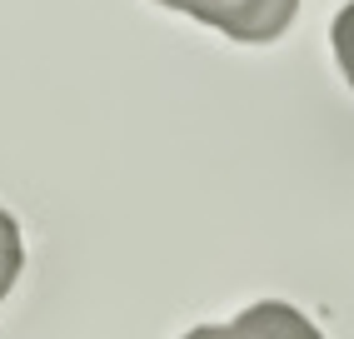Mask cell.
<instances>
[{
    "instance_id": "1",
    "label": "cell",
    "mask_w": 354,
    "mask_h": 339,
    "mask_svg": "<svg viewBox=\"0 0 354 339\" xmlns=\"http://www.w3.org/2000/svg\"><path fill=\"white\" fill-rule=\"evenodd\" d=\"M180 15H195L200 26L220 30L240 45H265L290 30L299 0H160Z\"/></svg>"
},
{
    "instance_id": "3",
    "label": "cell",
    "mask_w": 354,
    "mask_h": 339,
    "mask_svg": "<svg viewBox=\"0 0 354 339\" xmlns=\"http://www.w3.org/2000/svg\"><path fill=\"white\" fill-rule=\"evenodd\" d=\"M26 270V239H20V225L10 210H0V304H6L10 284Z\"/></svg>"
},
{
    "instance_id": "4",
    "label": "cell",
    "mask_w": 354,
    "mask_h": 339,
    "mask_svg": "<svg viewBox=\"0 0 354 339\" xmlns=\"http://www.w3.org/2000/svg\"><path fill=\"white\" fill-rule=\"evenodd\" d=\"M329 40H335V60L344 70V80L354 85V0L335 15V30H329Z\"/></svg>"
},
{
    "instance_id": "2",
    "label": "cell",
    "mask_w": 354,
    "mask_h": 339,
    "mask_svg": "<svg viewBox=\"0 0 354 339\" xmlns=\"http://www.w3.org/2000/svg\"><path fill=\"white\" fill-rule=\"evenodd\" d=\"M180 339H324V334L310 324V314H299L295 304L259 300L245 314H234L230 324H200V329L180 334Z\"/></svg>"
}]
</instances>
